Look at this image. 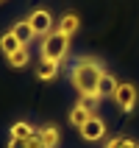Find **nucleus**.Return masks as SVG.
I'll return each mask as SVG.
<instances>
[{
    "label": "nucleus",
    "instance_id": "18",
    "mask_svg": "<svg viewBox=\"0 0 139 148\" xmlns=\"http://www.w3.org/2000/svg\"><path fill=\"white\" fill-rule=\"evenodd\" d=\"M131 148H139V143H136V140H134V145H131Z\"/></svg>",
    "mask_w": 139,
    "mask_h": 148
},
{
    "label": "nucleus",
    "instance_id": "11",
    "mask_svg": "<svg viewBox=\"0 0 139 148\" xmlns=\"http://www.w3.org/2000/svg\"><path fill=\"white\" fill-rule=\"evenodd\" d=\"M58 62H39V64H36V78H39V81H53V78H56L58 75Z\"/></svg>",
    "mask_w": 139,
    "mask_h": 148
},
{
    "label": "nucleus",
    "instance_id": "7",
    "mask_svg": "<svg viewBox=\"0 0 139 148\" xmlns=\"http://www.w3.org/2000/svg\"><path fill=\"white\" fill-rule=\"evenodd\" d=\"M78 28H81V17L75 14V11L61 14V20H58V25H56V31L64 34V36H75V34H78Z\"/></svg>",
    "mask_w": 139,
    "mask_h": 148
},
{
    "label": "nucleus",
    "instance_id": "9",
    "mask_svg": "<svg viewBox=\"0 0 139 148\" xmlns=\"http://www.w3.org/2000/svg\"><path fill=\"white\" fill-rule=\"evenodd\" d=\"M33 129L28 120H17V123H11V129H8V140H28V137H33Z\"/></svg>",
    "mask_w": 139,
    "mask_h": 148
},
{
    "label": "nucleus",
    "instance_id": "2",
    "mask_svg": "<svg viewBox=\"0 0 139 148\" xmlns=\"http://www.w3.org/2000/svg\"><path fill=\"white\" fill-rule=\"evenodd\" d=\"M67 50H70V36H64V34H58V31L42 36V42H39V59L42 62H58L61 64L64 56H67Z\"/></svg>",
    "mask_w": 139,
    "mask_h": 148
},
{
    "label": "nucleus",
    "instance_id": "10",
    "mask_svg": "<svg viewBox=\"0 0 139 148\" xmlns=\"http://www.w3.org/2000/svg\"><path fill=\"white\" fill-rule=\"evenodd\" d=\"M20 48H25V45H22V42H20V39H17V36H14V34H11V31H6V34H3V36H0V53H3V56H11V53H17V50H20Z\"/></svg>",
    "mask_w": 139,
    "mask_h": 148
},
{
    "label": "nucleus",
    "instance_id": "12",
    "mask_svg": "<svg viewBox=\"0 0 139 148\" xmlns=\"http://www.w3.org/2000/svg\"><path fill=\"white\" fill-rule=\"evenodd\" d=\"M6 62H8V67H14V70H22V67H28V62H31V48H28V45H25V48H20L17 53H11Z\"/></svg>",
    "mask_w": 139,
    "mask_h": 148
},
{
    "label": "nucleus",
    "instance_id": "3",
    "mask_svg": "<svg viewBox=\"0 0 139 148\" xmlns=\"http://www.w3.org/2000/svg\"><path fill=\"white\" fill-rule=\"evenodd\" d=\"M136 98H139L136 84H131V81H117V90H114V95H111V101L117 103L120 112H134Z\"/></svg>",
    "mask_w": 139,
    "mask_h": 148
},
{
    "label": "nucleus",
    "instance_id": "4",
    "mask_svg": "<svg viewBox=\"0 0 139 148\" xmlns=\"http://www.w3.org/2000/svg\"><path fill=\"white\" fill-rule=\"evenodd\" d=\"M28 23H31L33 36H47V34H53V14H50L47 8H36V11H31Z\"/></svg>",
    "mask_w": 139,
    "mask_h": 148
},
{
    "label": "nucleus",
    "instance_id": "16",
    "mask_svg": "<svg viewBox=\"0 0 139 148\" xmlns=\"http://www.w3.org/2000/svg\"><path fill=\"white\" fill-rule=\"evenodd\" d=\"M28 148H45L42 145V140H39V134L33 132V137H28Z\"/></svg>",
    "mask_w": 139,
    "mask_h": 148
},
{
    "label": "nucleus",
    "instance_id": "6",
    "mask_svg": "<svg viewBox=\"0 0 139 148\" xmlns=\"http://www.w3.org/2000/svg\"><path fill=\"white\" fill-rule=\"evenodd\" d=\"M36 134H39V140H42L45 148H58V145H61V132H58V126H53V123L39 126Z\"/></svg>",
    "mask_w": 139,
    "mask_h": 148
},
{
    "label": "nucleus",
    "instance_id": "13",
    "mask_svg": "<svg viewBox=\"0 0 139 148\" xmlns=\"http://www.w3.org/2000/svg\"><path fill=\"white\" fill-rule=\"evenodd\" d=\"M114 90H117V78L111 73H103V78H100V84H98V95H100V101L103 98H111V95H114Z\"/></svg>",
    "mask_w": 139,
    "mask_h": 148
},
{
    "label": "nucleus",
    "instance_id": "1",
    "mask_svg": "<svg viewBox=\"0 0 139 148\" xmlns=\"http://www.w3.org/2000/svg\"><path fill=\"white\" fill-rule=\"evenodd\" d=\"M103 73H106V67L100 64L98 59H92V56H81L73 64V70H70L73 90L81 95V103H86L92 112H95V106L100 103L98 84H100V78H103Z\"/></svg>",
    "mask_w": 139,
    "mask_h": 148
},
{
    "label": "nucleus",
    "instance_id": "17",
    "mask_svg": "<svg viewBox=\"0 0 139 148\" xmlns=\"http://www.w3.org/2000/svg\"><path fill=\"white\" fill-rule=\"evenodd\" d=\"M6 148H28V140H8Z\"/></svg>",
    "mask_w": 139,
    "mask_h": 148
},
{
    "label": "nucleus",
    "instance_id": "14",
    "mask_svg": "<svg viewBox=\"0 0 139 148\" xmlns=\"http://www.w3.org/2000/svg\"><path fill=\"white\" fill-rule=\"evenodd\" d=\"M11 34H14V36L22 42V45H28V42L33 39V31H31V23H28V20H20V23H14Z\"/></svg>",
    "mask_w": 139,
    "mask_h": 148
},
{
    "label": "nucleus",
    "instance_id": "8",
    "mask_svg": "<svg viewBox=\"0 0 139 148\" xmlns=\"http://www.w3.org/2000/svg\"><path fill=\"white\" fill-rule=\"evenodd\" d=\"M92 115H95V112H92V109L86 106V103H81V101H78V103H75V106L70 109V115H67V120H70V126H75V129H81V126H86V120H89Z\"/></svg>",
    "mask_w": 139,
    "mask_h": 148
},
{
    "label": "nucleus",
    "instance_id": "15",
    "mask_svg": "<svg viewBox=\"0 0 139 148\" xmlns=\"http://www.w3.org/2000/svg\"><path fill=\"white\" fill-rule=\"evenodd\" d=\"M134 140L131 137H111V140L106 143V148H131Z\"/></svg>",
    "mask_w": 139,
    "mask_h": 148
},
{
    "label": "nucleus",
    "instance_id": "5",
    "mask_svg": "<svg viewBox=\"0 0 139 148\" xmlns=\"http://www.w3.org/2000/svg\"><path fill=\"white\" fill-rule=\"evenodd\" d=\"M78 132H81V137H83L86 143H98V140H103V137H106L108 126H106V120H103V117L92 115L89 120H86V126H81Z\"/></svg>",
    "mask_w": 139,
    "mask_h": 148
}]
</instances>
